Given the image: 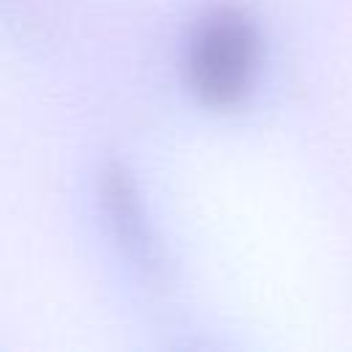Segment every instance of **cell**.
Segmentation results:
<instances>
[{
    "mask_svg": "<svg viewBox=\"0 0 352 352\" xmlns=\"http://www.w3.org/2000/svg\"><path fill=\"white\" fill-rule=\"evenodd\" d=\"M102 204H104V212L116 228V236L126 248L129 258H135L140 267L157 270L160 258H157L154 242L148 236V223L143 217V209L138 204L132 182L126 179V173L118 165H110L102 176Z\"/></svg>",
    "mask_w": 352,
    "mask_h": 352,
    "instance_id": "cell-2",
    "label": "cell"
},
{
    "mask_svg": "<svg viewBox=\"0 0 352 352\" xmlns=\"http://www.w3.org/2000/svg\"><path fill=\"white\" fill-rule=\"evenodd\" d=\"M261 38L256 22L236 6L206 11L187 41V82L209 107L239 104L256 80Z\"/></svg>",
    "mask_w": 352,
    "mask_h": 352,
    "instance_id": "cell-1",
    "label": "cell"
}]
</instances>
